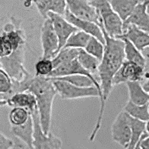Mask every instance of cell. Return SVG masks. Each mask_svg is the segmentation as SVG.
I'll return each instance as SVG.
<instances>
[{
  "mask_svg": "<svg viewBox=\"0 0 149 149\" xmlns=\"http://www.w3.org/2000/svg\"><path fill=\"white\" fill-rule=\"evenodd\" d=\"M11 132L13 135L25 143L29 148H34L33 146V133H34V123L32 116H30L29 120L25 124L21 125H11Z\"/></svg>",
  "mask_w": 149,
  "mask_h": 149,
  "instance_id": "obj_19",
  "label": "cell"
},
{
  "mask_svg": "<svg viewBox=\"0 0 149 149\" xmlns=\"http://www.w3.org/2000/svg\"><path fill=\"white\" fill-rule=\"evenodd\" d=\"M13 86V79L4 69H0V95L10 92Z\"/></svg>",
  "mask_w": 149,
  "mask_h": 149,
  "instance_id": "obj_32",
  "label": "cell"
},
{
  "mask_svg": "<svg viewBox=\"0 0 149 149\" xmlns=\"http://www.w3.org/2000/svg\"><path fill=\"white\" fill-rule=\"evenodd\" d=\"M148 104V103L145 105H137L129 100L125 105L123 110L133 118L146 122L149 119Z\"/></svg>",
  "mask_w": 149,
  "mask_h": 149,
  "instance_id": "obj_25",
  "label": "cell"
},
{
  "mask_svg": "<svg viewBox=\"0 0 149 149\" xmlns=\"http://www.w3.org/2000/svg\"><path fill=\"white\" fill-rule=\"evenodd\" d=\"M145 0H109L113 10L124 22L132 13L135 7Z\"/></svg>",
  "mask_w": 149,
  "mask_h": 149,
  "instance_id": "obj_20",
  "label": "cell"
},
{
  "mask_svg": "<svg viewBox=\"0 0 149 149\" xmlns=\"http://www.w3.org/2000/svg\"><path fill=\"white\" fill-rule=\"evenodd\" d=\"M79 49L72 47H63L52 58L54 68L59 67L63 63L69 62L77 58Z\"/></svg>",
  "mask_w": 149,
  "mask_h": 149,
  "instance_id": "obj_27",
  "label": "cell"
},
{
  "mask_svg": "<svg viewBox=\"0 0 149 149\" xmlns=\"http://www.w3.org/2000/svg\"><path fill=\"white\" fill-rule=\"evenodd\" d=\"M119 38L129 40L140 51L149 47V33L133 25H123V34Z\"/></svg>",
  "mask_w": 149,
  "mask_h": 149,
  "instance_id": "obj_15",
  "label": "cell"
},
{
  "mask_svg": "<svg viewBox=\"0 0 149 149\" xmlns=\"http://www.w3.org/2000/svg\"><path fill=\"white\" fill-rule=\"evenodd\" d=\"M112 140L124 148L129 146L132 137L129 115L122 110L115 118L111 127Z\"/></svg>",
  "mask_w": 149,
  "mask_h": 149,
  "instance_id": "obj_8",
  "label": "cell"
},
{
  "mask_svg": "<svg viewBox=\"0 0 149 149\" xmlns=\"http://www.w3.org/2000/svg\"><path fill=\"white\" fill-rule=\"evenodd\" d=\"M54 69L52 59L41 58L35 64V76L48 77Z\"/></svg>",
  "mask_w": 149,
  "mask_h": 149,
  "instance_id": "obj_31",
  "label": "cell"
},
{
  "mask_svg": "<svg viewBox=\"0 0 149 149\" xmlns=\"http://www.w3.org/2000/svg\"><path fill=\"white\" fill-rule=\"evenodd\" d=\"M15 141L1 132L0 134V148L1 149H11L14 148Z\"/></svg>",
  "mask_w": 149,
  "mask_h": 149,
  "instance_id": "obj_33",
  "label": "cell"
},
{
  "mask_svg": "<svg viewBox=\"0 0 149 149\" xmlns=\"http://www.w3.org/2000/svg\"><path fill=\"white\" fill-rule=\"evenodd\" d=\"M130 101L137 105H145L149 102V93L144 90L140 81H129L125 83Z\"/></svg>",
  "mask_w": 149,
  "mask_h": 149,
  "instance_id": "obj_21",
  "label": "cell"
},
{
  "mask_svg": "<svg viewBox=\"0 0 149 149\" xmlns=\"http://www.w3.org/2000/svg\"><path fill=\"white\" fill-rule=\"evenodd\" d=\"M31 116V112L22 107H14L11 110L8 119L11 125H21L25 124Z\"/></svg>",
  "mask_w": 149,
  "mask_h": 149,
  "instance_id": "obj_28",
  "label": "cell"
},
{
  "mask_svg": "<svg viewBox=\"0 0 149 149\" xmlns=\"http://www.w3.org/2000/svg\"><path fill=\"white\" fill-rule=\"evenodd\" d=\"M96 8L100 18L101 25L111 38H118L123 34V21L112 8L109 0H90Z\"/></svg>",
  "mask_w": 149,
  "mask_h": 149,
  "instance_id": "obj_3",
  "label": "cell"
},
{
  "mask_svg": "<svg viewBox=\"0 0 149 149\" xmlns=\"http://www.w3.org/2000/svg\"><path fill=\"white\" fill-rule=\"evenodd\" d=\"M147 13H148V14L149 15V3L148 4V6H147Z\"/></svg>",
  "mask_w": 149,
  "mask_h": 149,
  "instance_id": "obj_38",
  "label": "cell"
},
{
  "mask_svg": "<svg viewBox=\"0 0 149 149\" xmlns=\"http://www.w3.org/2000/svg\"><path fill=\"white\" fill-rule=\"evenodd\" d=\"M47 18H49L52 22L53 27L58 39H59V51L66 45V42L74 32L79 29L77 27L69 22L65 17L59 14L49 13L47 14ZM58 51V52H59Z\"/></svg>",
  "mask_w": 149,
  "mask_h": 149,
  "instance_id": "obj_13",
  "label": "cell"
},
{
  "mask_svg": "<svg viewBox=\"0 0 149 149\" xmlns=\"http://www.w3.org/2000/svg\"><path fill=\"white\" fill-rule=\"evenodd\" d=\"M34 123V133H33V146L36 149H60L63 146V143L58 137L52 133L46 134L44 132L40 120L38 109L31 112Z\"/></svg>",
  "mask_w": 149,
  "mask_h": 149,
  "instance_id": "obj_6",
  "label": "cell"
},
{
  "mask_svg": "<svg viewBox=\"0 0 149 149\" xmlns=\"http://www.w3.org/2000/svg\"><path fill=\"white\" fill-rule=\"evenodd\" d=\"M142 86L143 88H144V90L149 93V79H148V80L144 83Z\"/></svg>",
  "mask_w": 149,
  "mask_h": 149,
  "instance_id": "obj_36",
  "label": "cell"
},
{
  "mask_svg": "<svg viewBox=\"0 0 149 149\" xmlns=\"http://www.w3.org/2000/svg\"><path fill=\"white\" fill-rule=\"evenodd\" d=\"M145 131L149 135V119L145 122Z\"/></svg>",
  "mask_w": 149,
  "mask_h": 149,
  "instance_id": "obj_37",
  "label": "cell"
},
{
  "mask_svg": "<svg viewBox=\"0 0 149 149\" xmlns=\"http://www.w3.org/2000/svg\"><path fill=\"white\" fill-rule=\"evenodd\" d=\"M25 46L15 51L12 55L1 57V68L4 69L15 80H25L31 77L24 67Z\"/></svg>",
  "mask_w": 149,
  "mask_h": 149,
  "instance_id": "obj_7",
  "label": "cell"
},
{
  "mask_svg": "<svg viewBox=\"0 0 149 149\" xmlns=\"http://www.w3.org/2000/svg\"><path fill=\"white\" fill-rule=\"evenodd\" d=\"M41 41L43 51L41 58L52 59L59 51V39L49 18L45 19L41 27Z\"/></svg>",
  "mask_w": 149,
  "mask_h": 149,
  "instance_id": "obj_9",
  "label": "cell"
},
{
  "mask_svg": "<svg viewBox=\"0 0 149 149\" xmlns=\"http://www.w3.org/2000/svg\"><path fill=\"white\" fill-rule=\"evenodd\" d=\"M84 50L93 57H96L97 59L101 61L104 54L105 51V45L99 41L98 39L96 38L93 36H91L90 41L86 45V47Z\"/></svg>",
  "mask_w": 149,
  "mask_h": 149,
  "instance_id": "obj_30",
  "label": "cell"
},
{
  "mask_svg": "<svg viewBox=\"0 0 149 149\" xmlns=\"http://www.w3.org/2000/svg\"><path fill=\"white\" fill-rule=\"evenodd\" d=\"M123 40L125 43V60L129 61L135 63L145 68L146 65V59L144 57L141 52L137 47L133 45L129 40L124 38H119Z\"/></svg>",
  "mask_w": 149,
  "mask_h": 149,
  "instance_id": "obj_23",
  "label": "cell"
},
{
  "mask_svg": "<svg viewBox=\"0 0 149 149\" xmlns=\"http://www.w3.org/2000/svg\"><path fill=\"white\" fill-rule=\"evenodd\" d=\"M1 106H8L9 107H22L29 109L33 112L38 108V103L36 97L31 92L27 90L25 92L18 93L14 94L10 98L1 103Z\"/></svg>",
  "mask_w": 149,
  "mask_h": 149,
  "instance_id": "obj_17",
  "label": "cell"
},
{
  "mask_svg": "<svg viewBox=\"0 0 149 149\" xmlns=\"http://www.w3.org/2000/svg\"><path fill=\"white\" fill-rule=\"evenodd\" d=\"M135 148L149 149V135L146 132L141 136L139 141L135 146Z\"/></svg>",
  "mask_w": 149,
  "mask_h": 149,
  "instance_id": "obj_34",
  "label": "cell"
},
{
  "mask_svg": "<svg viewBox=\"0 0 149 149\" xmlns=\"http://www.w3.org/2000/svg\"><path fill=\"white\" fill-rule=\"evenodd\" d=\"M57 80H63L72 84L75 86H81V87H90V86H96V84L93 80H91L87 76L82 75V74H73L68 75L61 77H55Z\"/></svg>",
  "mask_w": 149,
  "mask_h": 149,
  "instance_id": "obj_29",
  "label": "cell"
},
{
  "mask_svg": "<svg viewBox=\"0 0 149 149\" xmlns=\"http://www.w3.org/2000/svg\"><path fill=\"white\" fill-rule=\"evenodd\" d=\"M51 80H53L57 94L63 100H77L86 97H98L100 100L101 98V93L96 86L81 87L54 78H51Z\"/></svg>",
  "mask_w": 149,
  "mask_h": 149,
  "instance_id": "obj_5",
  "label": "cell"
},
{
  "mask_svg": "<svg viewBox=\"0 0 149 149\" xmlns=\"http://www.w3.org/2000/svg\"><path fill=\"white\" fill-rule=\"evenodd\" d=\"M0 57H6L15 51L24 47L26 42L25 34L19 27V22L12 19V23L7 24L0 37Z\"/></svg>",
  "mask_w": 149,
  "mask_h": 149,
  "instance_id": "obj_4",
  "label": "cell"
},
{
  "mask_svg": "<svg viewBox=\"0 0 149 149\" xmlns=\"http://www.w3.org/2000/svg\"><path fill=\"white\" fill-rule=\"evenodd\" d=\"M91 35L83 31L78 30L74 32L66 42L63 47H72L77 49H84L90 41Z\"/></svg>",
  "mask_w": 149,
  "mask_h": 149,
  "instance_id": "obj_26",
  "label": "cell"
},
{
  "mask_svg": "<svg viewBox=\"0 0 149 149\" xmlns=\"http://www.w3.org/2000/svg\"><path fill=\"white\" fill-rule=\"evenodd\" d=\"M148 112H149V102H148Z\"/></svg>",
  "mask_w": 149,
  "mask_h": 149,
  "instance_id": "obj_39",
  "label": "cell"
},
{
  "mask_svg": "<svg viewBox=\"0 0 149 149\" xmlns=\"http://www.w3.org/2000/svg\"><path fill=\"white\" fill-rule=\"evenodd\" d=\"M149 0L139 3L130 16L123 22V25H133L141 30L149 33V15L147 13V6Z\"/></svg>",
  "mask_w": 149,
  "mask_h": 149,
  "instance_id": "obj_16",
  "label": "cell"
},
{
  "mask_svg": "<svg viewBox=\"0 0 149 149\" xmlns=\"http://www.w3.org/2000/svg\"><path fill=\"white\" fill-rule=\"evenodd\" d=\"M68 9L78 19L92 22L101 25L100 18L96 8L93 6L90 0H66Z\"/></svg>",
  "mask_w": 149,
  "mask_h": 149,
  "instance_id": "obj_10",
  "label": "cell"
},
{
  "mask_svg": "<svg viewBox=\"0 0 149 149\" xmlns=\"http://www.w3.org/2000/svg\"><path fill=\"white\" fill-rule=\"evenodd\" d=\"M73 74H82V75L87 76L88 77H90L91 80H93L95 84H96V88L100 90V93H101V97H102L101 86H100L99 80L80 64L77 58L72 60V61L67 62V63H63L61 65H60L59 67L54 68L53 71L51 72L47 77H65V76L73 75Z\"/></svg>",
  "mask_w": 149,
  "mask_h": 149,
  "instance_id": "obj_12",
  "label": "cell"
},
{
  "mask_svg": "<svg viewBox=\"0 0 149 149\" xmlns=\"http://www.w3.org/2000/svg\"><path fill=\"white\" fill-rule=\"evenodd\" d=\"M63 16L65 17V19L69 22L77 27L79 30L87 33L91 36H93V37L98 39L99 41H101L103 45H105L106 41H105L104 35H103V32H102L100 25H98L96 23L92 22L78 19L70 13L68 8H67V10H66L65 14Z\"/></svg>",
  "mask_w": 149,
  "mask_h": 149,
  "instance_id": "obj_14",
  "label": "cell"
},
{
  "mask_svg": "<svg viewBox=\"0 0 149 149\" xmlns=\"http://www.w3.org/2000/svg\"><path fill=\"white\" fill-rule=\"evenodd\" d=\"M28 90L36 97L41 126L46 134H49L54 100L57 95L53 80L47 77L35 76L31 79Z\"/></svg>",
  "mask_w": 149,
  "mask_h": 149,
  "instance_id": "obj_2",
  "label": "cell"
},
{
  "mask_svg": "<svg viewBox=\"0 0 149 149\" xmlns=\"http://www.w3.org/2000/svg\"><path fill=\"white\" fill-rule=\"evenodd\" d=\"M36 1L37 0H25V2H24V6L25 8H29V7L31 6L33 2L35 3Z\"/></svg>",
  "mask_w": 149,
  "mask_h": 149,
  "instance_id": "obj_35",
  "label": "cell"
},
{
  "mask_svg": "<svg viewBox=\"0 0 149 149\" xmlns=\"http://www.w3.org/2000/svg\"><path fill=\"white\" fill-rule=\"evenodd\" d=\"M145 75V68L135 63L125 61L113 78V86L129 81H141Z\"/></svg>",
  "mask_w": 149,
  "mask_h": 149,
  "instance_id": "obj_11",
  "label": "cell"
},
{
  "mask_svg": "<svg viewBox=\"0 0 149 149\" xmlns=\"http://www.w3.org/2000/svg\"><path fill=\"white\" fill-rule=\"evenodd\" d=\"M38 10L44 19H47V14L54 13L64 15L68 6L66 0H37L35 2Z\"/></svg>",
  "mask_w": 149,
  "mask_h": 149,
  "instance_id": "obj_18",
  "label": "cell"
},
{
  "mask_svg": "<svg viewBox=\"0 0 149 149\" xmlns=\"http://www.w3.org/2000/svg\"><path fill=\"white\" fill-rule=\"evenodd\" d=\"M129 120H130L132 137H131L130 143L127 148L132 149L135 148V146L139 141L141 136L146 132L145 131V122L133 118L131 116H129Z\"/></svg>",
  "mask_w": 149,
  "mask_h": 149,
  "instance_id": "obj_24",
  "label": "cell"
},
{
  "mask_svg": "<svg viewBox=\"0 0 149 149\" xmlns=\"http://www.w3.org/2000/svg\"><path fill=\"white\" fill-rule=\"evenodd\" d=\"M105 38V51L99 66V78L101 86L102 97L100 99V109L96 125L91 132L89 140L93 141L99 132L102 125L104 116L106 103L113 89V78L123 62L125 61V43L120 38H111L107 35L104 28L100 25Z\"/></svg>",
  "mask_w": 149,
  "mask_h": 149,
  "instance_id": "obj_1",
  "label": "cell"
},
{
  "mask_svg": "<svg viewBox=\"0 0 149 149\" xmlns=\"http://www.w3.org/2000/svg\"><path fill=\"white\" fill-rule=\"evenodd\" d=\"M77 60L86 70L92 74L100 82L99 78V66H100V61L96 57L88 54L84 49H79Z\"/></svg>",
  "mask_w": 149,
  "mask_h": 149,
  "instance_id": "obj_22",
  "label": "cell"
}]
</instances>
